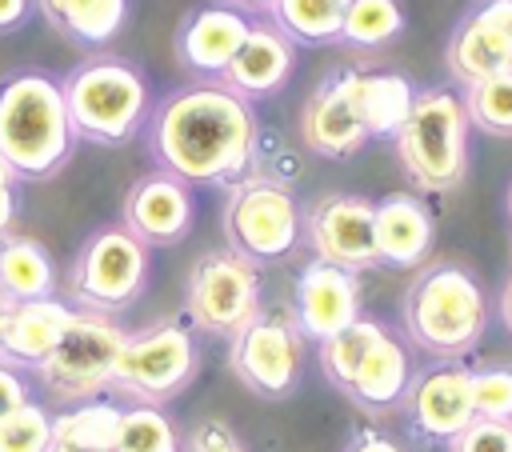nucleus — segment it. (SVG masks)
<instances>
[{"instance_id": "nucleus-1", "label": "nucleus", "mask_w": 512, "mask_h": 452, "mask_svg": "<svg viewBox=\"0 0 512 452\" xmlns=\"http://www.w3.org/2000/svg\"><path fill=\"white\" fill-rule=\"evenodd\" d=\"M148 148L160 172H172L184 184L236 180L256 152V116L228 84H188L164 96L152 112Z\"/></svg>"}, {"instance_id": "nucleus-2", "label": "nucleus", "mask_w": 512, "mask_h": 452, "mask_svg": "<svg viewBox=\"0 0 512 452\" xmlns=\"http://www.w3.org/2000/svg\"><path fill=\"white\" fill-rule=\"evenodd\" d=\"M76 148L60 80L40 68H20L0 80V156L16 180L56 176Z\"/></svg>"}, {"instance_id": "nucleus-3", "label": "nucleus", "mask_w": 512, "mask_h": 452, "mask_svg": "<svg viewBox=\"0 0 512 452\" xmlns=\"http://www.w3.org/2000/svg\"><path fill=\"white\" fill-rule=\"evenodd\" d=\"M60 92L76 140L88 144H124L148 116V84L140 68L120 56H88L60 80Z\"/></svg>"}, {"instance_id": "nucleus-4", "label": "nucleus", "mask_w": 512, "mask_h": 452, "mask_svg": "<svg viewBox=\"0 0 512 452\" xmlns=\"http://www.w3.org/2000/svg\"><path fill=\"white\" fill-rule=\"evenodd\" d=\"M396 152L404 172L424 192H448L468 168V112L448 88H428L412 96L404 124L396 128Z\"/></svg>"}, {"instance_id": "nucleus-5", "label": "nucleus", "mask_w": 512, "mask_h": 452, "mask_svg": "<svg viewBox=\"0 0 512 452\" xmlns=\"http://www.w3.org/2000/svg\"><path fill=\"white\" fill-rule=\"evenodd\" d=\"M404 324L408 336L436 356L468 352L484 332V292L464 268L436 264L408 288Z\"/></svg>"}, {"instance_id": "nucleus-6", "label": "nucleus", "mask_w": 512, "mask_h": 452, "mask_svg": "<svg viewBox=\"0 0 512 452\" xmlns=\"http://www.w3.org/2000/svg\"><path fill=\"white\" fill-rule=\"evenodd\" d=\"M124 348V328H116L104 312L72 308L52 352L32 368L44 392L60 404H80L112 392V372Z\"/></svg>"}, {"instance_id": "nucleus-7", "label": "nucleus", "mask_w": 512, "mask_h": 452, "mask_svg": "<svg viewBox=\"0 0 512 452\" xmlns=\"http://www.w3.org/2000/svg\"><path fill=\"white\" fill-rule=\"evenodd\" d=\"M148 280V244H140L124 224H108L84 240L72 260L68 292L88 312H120L128 308Z\"/></svg>"}, {"instance_id": "nucleus-8", "label": "nucleus", "mask_w": 512, "mask_h": 452, "mask_svg": "<svg viewBox=\"0 0 512 452\" xmlns=\"http://www.w3.org/2000/svg\"><path fill=\"white\" fill-rule=\"evenodd\" d=\"M196 376V344L180 324H156L136 336H124L112 392L132 396L136 404H160L176 396Z\"/></svg>"}, {"instance_id": "nucleus-9", "label": "nucleus", "mask_w": 512, "mask_h": 452, "mask_svg": "<svg viewBox=\"0 0 512 452\" xmlns=\"http://www.w3.org/2000/svg\"><path fill=\"white\" fill-rule=\"evenodd\" d=\"M224 236L228 248L252 264L288 256L300 236V212L292 192L264 180L240 184L224 204Z\"/></svg>"}, {"instance_id": "nucleus-10", "label": "nucleus", "mask_w": 512, "mask_h": 452, "mask_svg": "<svg viewBox=\"0 0 512 452\" xmlns=\"http://www.w3.org/2000/svg\"><path fill=\"white\" fill-rule=\"evenodd\" d=\"M256 296V268L232 248L200 256L188 276V316L200 332L212 336H236L256 316Z\"/></svg>"}, {"instance_id": "nucleus-11", "label": "nucleus", "mask_w": 512, "mask_h": 452, "mask_svg": "<svg viewBox=\"0 0 512 452\" xmlns=\"http://www.w3.org/2000/svg\"><path fill=\"white\" fill-rule=\"evenodd\" d=\"M308 236L316 260L360 272L372 268L376 256V208L360 196H328L308 216Z\"/></svg>"}, {"instance_id": "nucleus-12", "label": "nucleus", "mask_w": 512, "mask_h": 452, "mask_svg": "<svg viewBox=\"0 0 512 452\" xmlns=\"http://www.w3.org/2000/svg\"><path fill=\"white\" fill-rule=\"evenodd\" d=\"M232 372L260 396H284L300 372V344L296 332L280 320L252 316L232 336Z\"/></svg>"}, {"instance_id": "nucleus-13", "label": "nucleus", "mask_w": 512, "mask_h": 452, "mask_svg": "<svg viewBox=\"0 0 512 452\" xmlns=\"http://www.w3.org/2000/svg\"><path fill=\"white\" fill-rule=\"evenodd\" d=\"M292 312H296V332H304L308 340H328L332 332H340L344 324H352L360 316L356 272L312 260L296 280Z\"/></svg>"}, {"instance_id": "nucleus-14", "label": "nucleus", "mask_w": 512, "mask_h": 452, "mask_svg": "<svg viewBox=\"0 0 512 452\" xmlns=\"http://www.w3.org/2000/svg\"><path fill=\"white\" fill-rule=\"evenodd\" d=\"M120 216L140 244H176L192 228L188 184L172 172H148L128 188Z\"/></svg>"}, {"instance_id": "nucleus-15", "label": "nucleus", "mask_w": 512, "mask_h": 452, "mask_svg": "<svg viewBox=\"0 0 512 452\" xmlns=\"http://www.w3.org/2000/svg\"><path fill=\"white\" fill-rule=\"evenodd\" d=\"M300 136H304V144H308L312 152L332 156V160L352 156V152L364 148L368 132H364L360 116H356L352 88H348V72H336L332 80H324V84L308 96V104H304V112H300Z\"/></svg>"}, {"instance_id": "nucleus-16", "label": "nucleus", "mask_w": 512, "mask_h": 452, "mask_svg": "<svg viewBox=\"0 0 512 452\" xmlns=\"http://www.w3.org/2000/svg\"><path fill=\"white\" fill-rule=\"evenodd\" d=\"M412 396V420L432 440H452L476 420L472 408V372L460 364H440L424 372L416 384H408Z\"/></svg>"}, {"instance_id": "nucleus-17", "label": "nucleus", "mask_w": 512, "mask_h": 452, "mask_svg": "<svg viewBox=\"0 0 512 452\" xmlns=\"http://www.w3.org/2000/svg\"><path fill=\"white\" fill-rule=\"evenodd\" d=\"M248 16L240 8L228 4H208L200 12H192L180 32H176V56L184 68L200 72V76H224L228 60L236 56V48L248 36Z\"/></svg>"}, {"instance_id": "nucleus-18", "label": "nucleus", "mask_w": 512, "mask_h": 452, "mask_svg": "<svg viewBox=\"0 0 512 452\" xmlns=\"http://www.w3.org/2000/svg\"><path fill=\"white\" fill-rule=\"evenodd\" d=\"M288 72H292V40L280 28L252 24L244 44L236 48V56L224 68V84L248 100V96L276 92Z\"/></svg>"}, {"instance_id": "nucleus-19", "label": "nucleus", "mask_w": 512, "mask_h": 452, "mask_svg": "<svg viewBox=\"0 0 512 452\" xmlns=\"http://www.w3.org/2000/svg\"><path fill=\"white\" fill-rule=\"evenodd\" d=\"M376 208V256L392 268H416L432 248V220L408 192H392Z\"/></svg>"}, {"instance_id": "nucleus-20", "label": "nucleus", "mask_w": 512, "mask_h": 452, "mask_svg": "<svg viewBox=\"0 0 512 452\" xmlns=\"http://www.w3.org/2000/svg\"><path fill=\"white\" fill-rule=\"evenodd\" d=\"M36 8L48 20V28L76 48L108 44L128 16V0H36Z\"/></svg>"}, {"instance_id": "nucleus-21", "label": "nucleus", "mask_w": 512, "mask_h": 452, "mask_svg": "<svg viewBox=\"0 0 512 452\" xmlns=\"http://www.w3.org/2000/svg\"><path fill=\"white\" fill-rule=\"evenodd\" d=\"M348 88L368 136H396L416 96L400 72H348Z\"/></svg>"}, {"instance_id": "nucleus-22", "label": "nucleus", "mask_w": 512, "mask_h": 452, "mask_svg": "<svg viewBox=\"0 0 512 452\" xmlns=\"http://www.w3.org/2000/svg\"><path fill=\"white\" fill-rule=\"evenodd\" d=\"M56 292V264L28 236H0V300H44Z\"/></svg>"}, {"instance_id": "nucleus-23", "label": "nucleus", "mask_w": 512, "mask_h": 452, "mask_svg": "<svg viewBox=\"0 0 512 452\" xmlns=\"http://www.w3.org/2000/svg\"><path fill=\"white\" fill-rule=\"evenodd\" d=\"M408 384H412V364H408L404 348H400L388 332H380V340L368 348L364 364L356 368V376H352V384H348L344 392H348L356 404L388 408V404H396V400L408 392Z\"/></svg>"}, {"instance_id": "nucleus-24", "label": "nucleus", "mask_w": 512, "mask_h": 452, "mask_svg": "<svg viewBox=\"0 0 512 452\" xmlns=\"http://www.w3.org/2000/svg\"><path fill=\"white\" fill-rule=\"evenodd\" d=\"M508 68H512V48L480 20V12L464 16L448 40V72L460 84H476V80L508 72Z\"/></svg>"}, {"instance_id": "nucleus-25", "label": "nucleus", "mask_w": 512, "mask_h": 452, "mask_svg": "<svg viewBox=\"0 0 512 452\" xmlns=\"http://www.w3.org/2000/svg\"><path fill=\"white\" fill-rule=\"evenodd\" d=\"M344 8L348 0H276V28L288 40L300 44H328L340 40V24H344Z\"/></svg>"}, {"instance_id": "nucleus-26", "label": "nucleus", "mask_w": 512, "mask_h": 452, "mask_svg": "<svg viewBox=\"0 0 512 452\" xmlns=\"http://www.w3.org/2000/svg\"><path fill=\"white\" fill-rule=\"evenodd\" d=\"M116 420H120V404L116 400H104V396L80 400V404H68L60 416H52V440H68V444L108 448L112 452Z\"/></svg>"}, {"instance_id": "nucleus-27", "label": "nucleus", "mask_w": 512, "mask_h": 452, "mask_svg": "<svg viewBox=\"0 0 512 452\" xmlns=\"http://www.w3.org/2000/svg\"><path fill=\"white\" fill-rule=\"evenodd\" d=\"M176 428L156 404H128L120 408L112 452H176Z\"/></svg>"}, {"instance_id": "nucleus-28", "label": "nucleus", "mask_w": 512, "mask_h": 452, "mask_svg": "<svg viewBox=\"0 0 512 452\" xmlns=\"http://www.w3.org/2000/svg\"><path fill=\"white\" fill-rule=\"evenodd\" d=\"M380 340V328L372 320H352L344 324L340 332H332L328 340H320V364H324V376L336 384V388H348L356 368L364 364L368 348Z\"/></svg>"}, {"instance_id": "nucleus-29", "label": "nucleus", "mask_w": 512, "mask_h": 452, "mask_svg": "<svg viewBox=\"0 0 512 452\" xmlns=\"http://www.w3.org/2000/svg\"><path fill=\"white\" fill-rule=\"evenodd\" d=\"M404 28V12L396 0H348L340 40L356 48H380Z\"/></svg>"}, {"instance_id": "nucleus-30", "label": "nucleus", "mask_w": 512, "mask_h": 452, "mask_svg": "<svg viewBox=\"0 0 512 452\" xmlns=\"http://www.w3.org/2000/svg\"><path fill=\"white\" fill-rule=\"evenodd\" d=\"M464 112L476 128H484L492 136H512V68L468 84Z\"/></svg>"}, {"instance_id": "nucleus-31", "label": "nucleus", "mask_w": 512, "mask_h": 452, "mask_svg": "<svg viewBox=\"0 0 512 452\" xmlns=\"http://www.w3.org/2000/svg\"><path fill=\"white\" fill-rule=\"evenodd\" d=\"M52 444V416L32 396L0 420V452H48Z\"/></svg>"}, {"instance_id": "nucleus-32", "label": "nucleus", "mask_w": 512, "mask_h": 452, "mask_svg": "<svg viewBox=\"0 0 512 452\" xmlns=\"http://www.w3.org/2000/svg\"><path fill=\"white\" fill-rule=\"evenodd\" d=\"M472 408L484 420H512V372L508 368L472 372Z\"/></svg>"}, {"instance_id": "nucleus-33", "label": "nucleus", "mask_w": 512, "mask_h": 452, "mask_svg": "<svg viewBox=\"0 0 512 452\" xmlns=\"http://www.w3.org/2000/svg\"><path fill=\"white\" fill-rule=\"evenodd\" d=\"M452 452H512V420L476 416L464 432L452 436Z\"/></svg>"}, {"instance_id": "nucleus-34", "label": "nucleus", "mask_w": 512, "mask_h": 452, "mask_svg": "<svg viewBox=\"0 0 512 452\" xmlns=\"http://www.w3.org/2000/svg\"><path fill=\"white\" fill-rule=\"evenodd\" d=\"M192 452H244V448L224 420H204L192 432Z\"/></svg>"}, {"instance_id": "nucleus-35", "label": "nucleus", "mask_w": 512, "mask_h": 452, "mask_svg": "<svg viewBox=\"0 0 512 452\" xmlns=\"http://www.w3.org/2000/svg\"><path fill=\"white\" fill-rule=\"evenodd\" d=\"M24 400H28V384H24L20 368H12V364L0 360V420H4L12 408H20Z\"/></svg>"}, {"instance_id": "nucleus-36", "label": "nucleus", "mask_w": 512, "mask_h": 452, "mask_svg": "<svg viewBox=\"0 0 512 452\" xmlns=\"http://www.w3.org/2000/svg\"><path fill=\"white\" fill-rule=\"evenodd\" d=\"M476 12H480V20L512 48V0H484Z\"/></svg>"}, {"instance_id": "nucleus-37", "label": "nucleus", "mask_w": 512, "mask_h": 452, "mask_svg": "<svg viewBox=\"0 0 512 452\" xmlns=\"http://www.w3.org/2000/svg\"><path fill=\"white\" fill-rule=\"evenodd\" d=\"M28 4L32 0H0V32H12L28 20Z\"/></svg>"}, {"instance_id": "nucleus-38", "label": "nucleus", "mask_w": 512, "mask_h": 452, "mask_svg": "<svg viewBox=\"0 0 512 452\" xmlns=\"http://www.w3.org/2000/svg\"><path fill=\"white\" fill-rule=\"evenodd\" d=\"M16 220V184H0V236L12 232Z\"/></svg>"}, {"instance_id": "nucleus-39", "label": "nucleus", "mask_w": 512, "mask_h": 452, "mask_svg": "<svg viewBox=\"0 0 512 452\" xmlns=\"http://www.w3.org/2000/svg\"><path fill=\"white\" fill-rule=\"evenodd\" d=\"M352 452H404V448H396L392 440H380V436H368V440H360Z\"/></svg>"}, {"instance_id": "nucleus-40", "label": "nucleus", "mask_w": 512, "mask_h": 452, "mask_svg": "<svg viewBox=\"0 0 512 452\" xmlns=\"http://www.w3.org/2000/svg\"><path fill=\"white\" fill-rule=\"evenodd\" d=\"M48 452H108V448H84V444H68V440H52Z\"/></svg>"}, {"instance_id": "nucleus-41", "label": "nucleus", "mask_w": 512, "mask_h": 452, "mask_svg": "<svg viewBox=\"0 0 512 452\" xmlns=\"http://www.w3.org/2000/svg\"><path fill=\"white\" fill-rule=\"evenodd\" d=\"M500 312H504V324L512 328V280H508V288H504V300H500Z\"/></svg>"}, {"instance_id": "nucleus-42", "label": "nucleus", "mask_w": 512, "mask_h": 452, "mask_svg": "<svg viewBox=\"0 0 512 452\" xmlns=\"http://www.w3.org/2000/svg\"><path fill=\"white\" fill-rule=\"evenodd\" d=\"M0 184H16V176H12V168L4 164V156H0Z\"/></svg>"}, {"instance_id": "nucleus-43", "label": "nucleus", "mask_w": 512, "mask_h": 452, "mask_svg": "<svg viewBox=\"0 0 512 452\" xmlns=\"http://www.w3.org/2000/svg\"><path fill=\"white\" fill-rule=\"evenodd\" d=\"M236 4H244V8H272L276 0H236Z\"/></svg>"}, {"instance_id": "nucleus-44", "label": "nucleus", "mask_w": 512, "mask_h": 452, "mask_svg": "<svg viewBox=\"0 0 512 452\" xmlns=\"http://www.w3.org/2000/svg\"><path fill=\"white\" fill-rule=\"evenodd\" d=\"M508 212H512V192H508Z\"/></svg>"}]
</instances>
